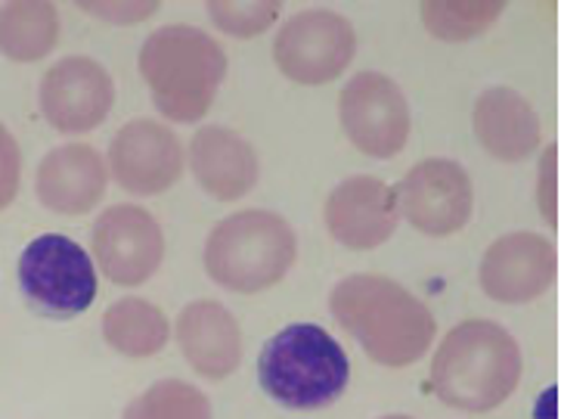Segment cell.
<instances>
[{"label": "cell", "instance_id": "9", "mask_svg": "<svg viewBox=\"0 0 561 419\" xmlns=\"http://www.w3.org/2000/svg\"><path fill=\"white\" fill-rule=\"evenodd\" d=\"M91 252L96 268L115 286H144L164 261L162 224L144 205L118 202L93 220Z\"/></svg>", "mask_w": 561, "mask_h": 419}, {"label": "cell", "instance_id": "6", "mask_svg": "<svg viewBox=\"0 0 561 419\" xmlns=\"http://www.w3.org/2000/svg\"><path fill=\"white\" fill-rule=\"evenodd\" d=\"M19 286L37 310L78 317L96 302V264L84 246L62 234L32 239L19 256Z\"/></svg>", "mask_w": 561, "mask_h": 419}, {"label": "cell", "instance_id": "11", "mask_svg": "<svg viewBox=\"0 0 561 419\" xmlns=\"http://www.w3.org/2000/svg\"><path fill=\"white\" fill-rule=\"evenodd\" d=\"M37 106L59 134H88L110 118L115 81L110 69L91 56H62L41 78Z\"/></svg>", "mask_w": 561, "mask_h": 419}, {"label": "cell", "instance_id": "24", "mask_svg": "<svg viewBox=\"0 0 561 419\" xmlns=\"http://www.w3.org/2000/svg\"><path fill=\"white\" fill-rule=\"evenodd\" d=\"M19 181H22V149L13 131L0 122V212L13 205Z\"/></svg>", "mask_w": 561, "mask_h": 419}, {"label": "cell", "instance_id": "3", "mask_svg": "<svg viewBox=\"0 0 561 419\" xmlns=\"http://www.w3.org/2000/svg\"><path fill=\"white\" fill-rule=\"evenodd\" d=\"M137 69L168 122L196 125L227 78V54L215 37L196 25H162L146 37Z\"/></svg>", "mask_w": 561, "mask_h": 419}, {"label": "cell", "instance_id": "12", "mask_svg": "<svg viewBox=\"0 0 561 419\" xmlns=\"http://www.w3.org/2000/svg\"><path fill=\"white\" fill-rule=\"evenodd\" d=\"M183 144L152 118H134L115 131L110 144V178L130 196H162L183 178Z\"/></svg>", "mask_w": 561, "mask_h": 419}, {"label": "cell", "instance_id": "7", "mask_svg": "<svg viewBox=\"0 0 561 419\" xmlns=\"http://www.w3.org/2000/svg\"><path fill=\"white\" fill-rule=\"evenodd\" d=\"M357 56L351 19L332 10H308L283 22L273 41V63L295 84L320 88L347 72Z\"/></svg>", "mask_w": 561, "mask_h": 419}, {"label": "cell", "instance_id": "1", "mask_svg": "<svg viewBox=\"0 0 561 419\" xmlns=\"http://www.w3.org/2000/svg\"><path fill=\"white\" fill-rule=\"evenodd\" d=\"M329 308L363 354L388 370L416 364L435 346L437 320L432 308L391 276H344L332 290Z\"/></svg>", "mask_w": 561, "mask_h": 419}, {"label": "cell", "instance_id": "27", "mask_svg": "<svg viewBox=\"0 0 561 419\" xmlns=\"http://www.w3.org/2000/svg\"><path fill=\"white\" fill-rule=\"evenodd\" d=\"M379 419H413V417H407V414H388V417H379Z\"/></svg>", "mask_w": 561, "mask_h": 419}, {"label": "cell", "instance_id": "21", "mask_svg": "<svg viewBox=\"0 0 561 419\" xmlns=\"http://www.w3.org/2000/svg\"><path fill=\"white\" fill-rule=\"evenodd\" d=\"M503 13H506L503 0H428L419 7L425 32L450 44L484 35Z\"/></svg>", "mask_w": 561, "mask_h": 419}, {"label": "cell", "instance_id": "19", "mask_svg": "<svg viewBox=\"0 0 561 419\" xmlns=\"http://www.w3.org/2000/svg\"><path fill=\"white\" fill-rule=\"evenodd\" d=\"M103 339L122 358L140 361V358L159 354L168 346L171 324L159 305L137 298V295H127L110 305V310L103 314Z\"/></svg>", "mask_w": 561, "mask_h": 419}, {"label": "cell", "instance_id": "25", "mask_svg": "<svg viewBox=\"0 0 561 419\" xmlns=\"http://www.w3.org/2000/svg\"><path fill=\"white\" fill-rule=\"evenodd\" d=\"M556 193H559V146L549 144V149L540 159V186H537V202H540V215L549 227H559V205H556Z\"/></svg>", "mask_w": 561, "mask_h": 419}, {"label": "cell", "instance_id": "26", "mask_svg": "<svg viewBox=\"0 0 561 419\" xmlns=\"http://www.w3.org/2000/svg\"><path fill=\"white\" fill-rule=\"evenodd\" d=\"M84 13H91L96 19H106L112 25H140L146 19H152L162 3L146 0V3H81Z\"/></svg>", "mask_w": 561, "mask_h": 419}, {"label": "cell", "instance_id": "14", "mask_svg": "<svg viewBox=\"0 0 561 419\" xmlns=\"http://www.w3.org/2000/svg\"><path fill=\"white\" fill-rule=\"evenodd\" d=\"M329 237L351 252H373L394 237L400 224L398 193L373 174L342 181L323 205Z\"/></svg>", "mask_w": 561, "mask_h": 419}, {"label": "cell", "instance_id": "13", "mask_svg": "<svg viewBox=\"0 0 561 419\" xmlns=\"http://www.w3.org/2000/svg\"><path fill=\"white\" fill-rule=\"evenodd\" d=\"M559 276V252L543 234L515 230L493 239L481 258L478 283L500 305H530L552 290Z\"/></svg>", "mask_w": 561, "mask_h": 419}, {"label": "cell", "instance_id": "18", "mask_svg": "<svg viewBox=\"0 0 561 419\" xmlns=\"http://www.w3.org/2000/svg\"><path fill=\"white\" fill-rule=\"evenodd\" d=\"M190 171L211 200L236 202L254 190L261 162L245 137L220 125H205L190 140Z\"/></svg>", "mask_w": 561, "mask_h": 419}, {"label": "cell", "instance_id": "23", "mask_svg": "<svg viewBox=\"0 0 561 419\" xmlns=\"http://www.w3.org/2000/svg\"><path fill=\"white\" fill-rule=\"evenodd\" d=\"M279 3L276 0H211L208 16L218 25L224 35L230 37H257L271 29L279 19Z\"/></svg>", "mask_w": 561, "mask_h": 419}, {"label": "cell", "instance_id": "10", "mask_svg": "<svg viewBox=\"0 0 561 419\" xmlns=\"http://www.w3.org/2000/svg\"><path fill=\"white\" fill-rule=\"evenodd\" d=\"M403 220L425 237H453L471 220L474 183L453 159H422L394 186Z\"/></svg>", "mask_w": 561, "mask_h": 419}, {"label": "cell", "instance_id": "17", "mask_svg": "<svg viewBox=\"0 0 561 419\" xmlns=\"http://www.w3.org/2000/svg\"><path fill=\"white\" fill-rule=\"evenodd\" d=\"M178 346L186 364L199 373L202 380L220 383L233 376L242 364V329L236 317L215 298L190 302L178 314Z\"/></svg>", "mask_w": 561, "mask_h": 419}, {"label": "cell", "instance_id": "5", "mask_svg": "<svg viewBox=\"0 0 561 419\" xmlns=\"http://www.w3.org/2000/svg\"><path fill=\"white\" fill-rule=\"evenodd\" d=\"M298 261V237L291 224L267 208H245L224 218L205 242L208 276L236 292L257 295L283 283Z\"/></svg>", "mask_w": 561, "mask_h": 419}, {"label": "cell", "instance_id": "15", "mask_svg": "<svg viewBox=\"0 0 561 419\" xmlns=\"http://www.w3.org/2000/svg\"><path fill=\"white\" fill-rule=\"evenodd\" d=\"M110 186V168L91 144L54 146L35 174V193L41 205L56 215H88Z\"/></svg>", "mask_w": 561, "mask_h": 419}, {"label": "cell", "instance_id": "16", "mask_svg": "<svg viewBox=\"0 0 561 419\" xmlns=\"http://www.w3.org/2000/svg\"><path fill=\"white\" fill-rule=\"evenodd\" d=\"M471 131L488 156L508 165L530 159L543 140V125L537 110L530 106L525 93L506 84L488 88L474 100Z\"/></svg>", "mask_w": 561, "mask_h": 419}, {"label": "cell", "instance_id": "8", "mask_svg": "<svg viewBox=\"0 0 561 419\" xmlns=\"http://www.w3.org/2000/svg\"><path fill=\"white\" fill-rule=\"evenodd\" d=\"M339 118L351 146L369 159H394L413 128L407 93L385 72L354 75L339 93Z\"/></svg>", "mask_w": 561, "mask_h": 419}, {"label": "cell", "instance_id": "2", "mask_svg": "<svg viewBox=\"0 0 561 419\" xmlns=\"http://www.w3.org/2000/svg\"><path fill=\"white\" fill-rule=\"evenodd\" d=\"M525 373L515 336L493 320H462L444 336L432 361L437 401L466 414H490L506 404Z\"/></svg>", "mask_w": 561, "mask_h": 419}, {"label": "cell", "instance_id": "22", "mask_svg": "<svg viewBox=\"0 0 561 419\" xmlns=\"http://www.w3.org/2000/svg\"><path fill=\"white\" fill-rule=\"evenodd\" d=\"M122 419H215L208 395L183 380H159L125 407Z\"/></svg>", "mask_w": 561, "mask_h": 419}, {"label": "cell", "instance_id": "20", "mask_svg": "<svg viewBox=\"0 0 561 419\" xmlns=\"http://www.w3.org/2000/svg\"><path fill=\"white\" fill-rule=\"evenodd\" d=\"M59 13L47 0H13L0 7V54L13 63H37L54 54Z\"/></svg>", "mask_w": 561, "mask_h": 419}, {"label": "cell", "instance_id": "4", "mask_svg": "<svg viewBox=\"0 0 561 419\" xmlns=\"http://www.w3.org/2000/svg\"><path fill=\"white\" fill-rule=\"evenodd\" d=\"M257 383L286 410H323L344 395L351 361L323 327L291 324L261 348Z\"/></svg>", "mask_w": 561, "mask_h": 419}]
</instances>
